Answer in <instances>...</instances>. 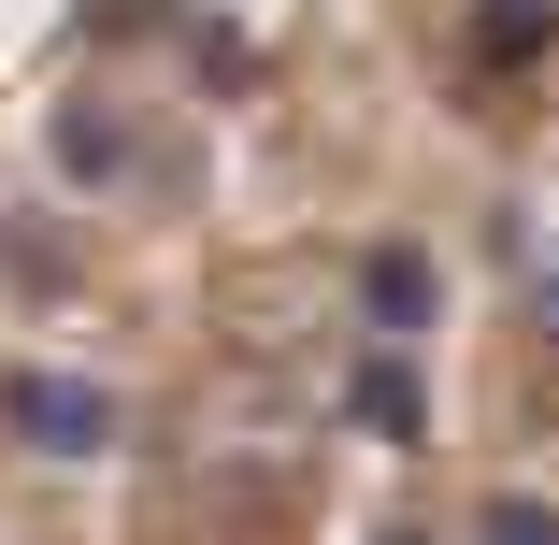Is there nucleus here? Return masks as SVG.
Masks as SVG:
<instances>
[{"label":"nucleus","mask_w":559,"mask_h":545,"mask_svg":"<svg viewBox=\"0 0 559 545\" xmlns=\"http://www.w3.org/2000/svg\"><path fill=\"white\" fill-rule=\"evenodd\" d=\"M0 430H15L29 460H100V446H116V388H86V374H0Z\"/></svg>","instance_id":"nucleus-1"},{"label":"nucleus","mask_w":559,"mask_h":545,"mask_svg":"<svg viewBox=\"0 0 559 545\" xmlns=\"http://www.w3.org/2000/svg\"><path fill=\"white\" fill-rule=\"evenodd\" d=\"M545 58H559V0H474V15H460V72L474 86H516Z\"/></svg>","instance_id":"nucleus-2"},{"label":"nucleus","mask_w":559,"mask_h":545,"mask_svg":"<svg viewBox=\"0 0 559 545\" xmlns=\"http://www.w3.org/2000/svg\"><path fill=\"white\" fill-rule=\"evenodd\" d=\"M430 316H444V273H430V245H373V259H359V331H373V345H416Z\"/></svg>","instance_id":"nucleus-3"},{"label":"nucleus","mask_w":559,"mask_h":545,"mask_svg":"<svg viewBox=\"0 0 559 545\" xmlns=\"http://www.w3.org/2000/svg\"><path fill=\"white\" fill-rule=\"evenodd\" d=\"M345 402H359V430H373V446H430V388H416V345H373V331H359V374H345Z\"/></svg>","instance_id":"nucleus-4"},{"label":"nucleus","mask_w":559,"mask_h":545,"mask_svg":"<svg viewBox=\"0 0 559 545\" xmlns=\"http://www.w3.org/2000/svg\"><path fill=\"white\" fill-rule=\"evenodd\" d=\"M44 158H58L72 187H130V173H144V144H130L116 100H58V116H44Z\"/></svg>","instance_id":"nucleus-5"},{"label":"nucleus","mask_w":559,"mask_h":545,"mask_svg":"<svg viewBox=\"0 0 559 545\" xmlns=\"http://www.w3.org/2000/svg\"><path fill=\"white\" fill-rule=\"evenodd\" d=\"M516 301H531V331L559 345V245H516Z\"/></svg>","instance_id":"nucleus-6"},{"label":"nucleus","mask_w":559,"mask_h":545,"mask_svg":"<svg viewBox=\"0 0 559 545\" xmlns=\"http://www.w3.org/2000/svg\"><path fill=\"white\" fill-rule=\"evenodd\" d=\"M488 531H502V545H559V502H545V488H502Z\"/></svg>","instance_id":"nucleus-7"},{"label":"nucleus","mask_w":559,"mask_h":545,"mask_svg":"<svg viewBox=\"0 0 559 545\" xmlns=\"http://www.w3.org/2000/svg\"><path fill=\"white\" fill-rule=\"evenodd\" d=\"M86 15H100V29H158V0H86Z\"/></svg>","instance_id":"nucleus-8"}]
</instances>
